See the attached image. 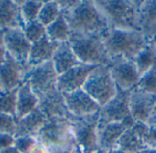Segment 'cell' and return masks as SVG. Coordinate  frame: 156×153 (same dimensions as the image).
Wrapping results in <instances>:
<instances>
[{
	"label": "cell",
	"instance_id": "cell-1",
	"mask_svg": "<svg viewBox=\"0 0 156 153\" xmlns=\"http://www.w3.org/2000/svg\"><path fill=\"white\" fill-rule=\"evenodd\" d=\"M71 33L104 36L110 30L108 21L95 1L79 0L71 9L61 13Z\"/></svg>",
	"mask_w": 156,
	"mask_h": 153
},
{
	"label": "cell",
	"instance_id": "cell-2",
	"mask_svg": "<svg viewBox=\"0 0 156 153\" xmlns=\"http://www.w3.org/2000/svg\"><path fill=\"white\" fill-rule=\"evenodd\" d=\"M98 7L105 16L110 28L137 30V19L142 0H98Z\"/></svg>",
	"mask_w": 156,
	"mask_h": 153
},
{
	"label": "cell",
	"instance_id": "cell-3",
	"mask_svg": "<svg viewBox=\"0 0 156 153\" xmlns=\"http://www.w3.org/2000/svg\"><path fill=\"white\" fill-rule=\"evenodd\" d=\"M69 42L81 64L96 67L110 65L111 57L105 47L104 36L71 33Z\"/></svg>",
	"mask_w": 156,
	"mask_h": 153
},
{
	"label": "cell",
	"instance_id": "cell-4",
	"mask_svg": "<svg viewBox=\"0 0 156 153\" xmlns=\"http://www.w3.org/2000/svg\"><path fill=\"white\" fill-rule=\"evenodd\" d=\"M147 43L148 40L137 30L110 28L104 37L105 47L111 57H122L133 61Z\"/></svg>",
	"mask_w": 156,
	"mask_h": 153
},
{
	"label": "cell",
	"instance_id": "cell-5",
	"mask_svg": "<svg viewBox=\"0 0 156 153\" xmlns=\"http://www.w3.org/2000/svg\"><path fill=\"white\" fill-rule=\"evenodd\" d=\"M50 152L80 153L76 143L70 121L68 120H51L36 136Z\"/></svg>",
	"mask_w": 156,
	"mask_h": 153
},
{
	"label": "cell",
	"instance_id": "cell-6",
	"mask_svg": "<svg viewBox=\"0 0 156 153\" xmlns=\"http://www.w3.org/2000/svg\"><path fill=\"white\" fill-rule=\"evenodd\" d=\"M82 89L100 107L107 104L117 93V87L112 78L109 66H98L88 77Z\"/></svg>",
	"mask_w": 156,
	"mask_h": 153
},
{
	"label": "cell",
	"instance_id": "cell-7",
	"mask_svg": "<svg viewBox=\"0 0 156 153\" xmlns=\"http://www.w3.org/2000/svg\"><path fill=\"white\" fill-rule=\"evenodd\" d=\"M72 132L80 153H100L98 148L99 113L70 120Z\"/></svg>",
	"mask_w": 156,
	"mask_h": 153
},
{
	"label": "cell",
	"instance_id": "cell-8",
	"mask_svg": "<svg viewBox=\"0 0 156 153\" xmlns=\"http://www.w3.org/2000/svg\"><path fill=\"white\" fill-rule=\"evenodd\" d=\"M131 91L117 89L116 95L99 111V124L133 122L130 110Z\"/></svg>",
	"mask_w": 156,
	"mask_h": 153
},
{
	"label": "cell",
	"instance_id": "cell-9",
	"mask_svg": "<svg viewBox=\"0 0 156 153\" xmlns=\"http://www.w3.org/2000/svg\"><path fill=\"white\" fill-rule=\"evenodd\" d=\"M109 68L117 89L132 91L137 87L141 78L133 60L122 57H111Z\"/></svg>",
	"mask_w": 156,
	"mask_h": 153
},
{
	"label": "cell",
	"instance_id": "cell-10",
	"mask_svg": "<svg viewBox=\"0 0 156 153\" xmlns=\"http://www.w3.org/2000/svg\"><path fill=\"white\" fill-rule=\"evenodd\" d=\"M58 73L52 61L29 68L25 81L28 82L37 97L57 88Z\"/></svg>",
	"mask_w": 156,
	"mask_h": 153
},
{
	"label": "cell",
	"instance_id": "cell-11",
	"mask_svg": "<svg viewBox=\"0 0 156 153\" xmlns=\"http://www.w3.org/2000/svg\"><path fill=\"white\" fill-rule=\"evenodd\" d=\"M28 69V65L22 64L6 54L4 63L0 66L1 92H10L21 87Z\"/></svg>",
	"mask_w": 156,
	"mask_h": 153
},
{
	"label": "cell",
	"instance_id": "cell-12",
	"mask_svg": "<svg viewBox=\"0 0 156 153\" xmlns=\"http://www.w3.org/2000/svg\"><path fill=\"white\" fill-rule=\"evenodd\" d=\"M38 99V108L48 120L61 119L70 121L74 119L67 109L63 94L57 88L40 95Z\"/></svg>",
	"mask_w": 156,
	"mask_h": 153
},
{
	"label": "cell",
	"instance_id": "cell-13",
	"mask_svg": "<svg viewBox=\"0 0 156 153\" xmlns=\"http://www.w3.org/2000/svg\"><path fill=\"white\" fill-rule=\"evenodd\" d=\"M62 94L67 109L73 118H83L94 115L99 113L101 110L100 105L82 89Z\"/></svg>",
	"mask_w": 156,
	"mask_h": 153
},
{
	"label": "cell",
	"instance_id": "cell-14",
	"mask_svg": "<svg viewBox=\"0 0 156 153\" xmlns=\"http://www.w3.org/2000/svg\"><path fill=\"white\" fill-rule=\"evenodd\" d=\"M156 110V96L137 88L131 91L130 110L133 121L148 123Z\"/></svg>",
	"mask_w": 156,
	"mask_h": 153
},
{
	"label": "cell",
	"instance_id": "cell-15",
	"mask_svg": "<svg viewBox=\"0 0 156 153\" xmlns=\"http://www.w3.org/2000/svg\"><path fill=\"white\" fill-rule=\"evenodd\" d=\"M4 41L6 53L22 64L27 65L31 44L27 39L21 27L4 31Z\"/></svg>",
	"mask_w": 156,
	"mask_h": 153
},
{
	"label": "cell",
	"instance_id": "cell-16",
	"mask_svg": "<svg viewBox=\"0 0 156 153\" xmlns=\"http://www.w3.org/2000/svg\"><path fill=\"white\" fill-rule=\"evenodd\" d=\"M133 122H116L98 125V148L100 153L115 151L118 142L126 130L133 126Z\"/></svg>",
	"mask_w": 156,
	"mask_h": 153
},
{
	"label": "cell",
	"instance_id": "cell-17",
	"mask_svg": "<svg viewBox=\"0 0 156 153\" xmlns=\"http://www.w3.org/2000/svg\"><path fill=\"white\" fill-rule=\"evenodd\" d=\"M96 66L80 64L65 73L59 75L57 79V89L61 93L72 92L82 89L88 77Z\"/></svg>",
	"mask_w": 156,
	"mask_h": 153
},
{
	"label": "cell",
	"instance_id": "cell-18",
	"mask_svg": "<svg viewBox=\"0 0 156 153\" xmlns=\"http://www.w3.org/2000/svg\"><path fill=\"white\" fill-rule=\"evenodd\" d=\"M137 25L148 41L156 40V0H142Z\"/></svg>",
	"mask_w": 156,
	"mask_h": 153
},
{
	"label": "cell",
	"instance_id": "cell-19",
	"mask_svg": "<svg viewBox=\"0 0 156 153\" xmlns=\"http://www.w3.org/2000/svg\"><path fill=\"white\" fill-rule=\"evenodd\" d=\"M48 122V120L37 107L28 115L17 120L14 137L18 138L23 136H37Z\"/></svg>",
	"mask_w": 156,
	"mask_h": 153
},
{
	"label": "cell",
	"instance_id": "cell-20",
	"mask_svg": "<svg viewBox=\"0 0 156 153\" xmlns=\"http://www.w3.org/2000/svg\"><path fill=\"white\" fill-rule=\"evenodd\" d=\"M58 45L49 40L47 36H44L37 42L31 44L27 60L28 67L32 68L50 61Z\"/></svg>",
	"mask_w": 156,
	"mask_h": 153
},
{
	"label": "cell",
	"instance_id": "cell-21",
	"mask_svg": "<svg viewBox=\"0 0 156 153\" xmlns=\"http://www.w3.org/2000/svg\"><path fill=\"white\" fill-rule=\"evenodd\" d=\"M39 99L33 91L28 82L25 81L17 89L16 94V120H21L28 115L36 108L38 107Z\"/></svg>",
	"mask_w": 156,
	"mask_h": 153
},
{
	"label": "cell",
	"instance_id": "cell-22",
	"mask_svg": "<svg viewBox=\"0 0 156 153\" xmlns=\"http://www.w3.org/2000/svg\"><path fill=\"white\" fill-rule=\"evenodd\" d=\"M23 26L24 23L21 18L18 1L0 0V30L23 28Z\"/></svg>",
	"mask_w": 156,
	"mask_h": 153
},
{
	"label": "cell",
	"instance_id": "cell-23",
	"mask_svg": "<svg viewBox=\"0 0 156 153\" xmlns=\"http://www.w3.org/2000/svg\"><path fill=\"white\" fill-rule=\"evenodd\" d=\"M54 68L58 75H61L70 68L81 64L78 57H76L69 42H63L58 45L57 47L52 59H51Z\"/></svg>",
	"mask_w": 156,
	"mask_h": 153
},
{
	"label": "cell",
	"instance_id": "cell-24",
	"mask_svg": "<svg viewBox=\"0 0 156 153\" xmlns=\"http://www.w3.org/2000/svg\"><path fill=\"white\" fill-rule=\"evenodd\" d=\"M117 150L122 153H142L147 147L143 138L131 127L120 138Z\"/></svg>",
	"mask_w": 156,
	"mask_h": 153
},
{
	"label": "cell",
	"instance_id": "cell-25",
	"mask_svg": "<svg viewBox=\"0 0 156 153\" xmlns=\"http://www.w3.org/2000/svg\"><path fill=\"white\" fill-rule=\"evenodd\" d=\"M140 78L156 66V40L148 41L133 60Z\"/></svg>",
	"mask_w": 156,
	"mask_h": 153
},
{
	"label": "cell",
	"instance_id": "cell-26",
	"mask_svg": "<svg viewBox=\"0 0 156 153\" xmlns=\"http://www.w3.org/2000/svg\"><path fill=\"white\" fill-rule=\"evenodd\" d=\"M70 28L62 14L53 23L46 27V36L49 40L58 44L68 42L70 37Z\"/></svg>",
	"mask_w": 156,
	"mask_h": 153
},
{
	"label": "cell",
	"instance_id": "cell-27",
	"mask_svg": "<svg viewBox=\"0 0 156 153\" xmlns=\"http://www.w3.org/2000/svg\"><path fill=\"white\" fill-rule=\"evenodd\" d=\"M45 1H36V0H22L18 1L20 5V14L21 18L24 23V26L37 21L40 9L42 8Z\"/></svg>",
	"mask_w": 156,
	"mask_h": 153
},
{
	"label": "cell",
	"instance_id": "cell-28",
	"mask_svg": "<svg viewBox=\"0 0 156 153\" xmlns=\"http://www.w3.org/2000/svg\"><path fill=\"white\" fill-rule=\"evenodd\" d=\"M61 15L58 1H45L37 16V21L47 27Z\"/></svg>",
	"mask_w": 156,
	"mask_h": 153
},
{
	"label": "cell",
	"instance_id": "cell-29",
	"mask_svg": "<svg viewBox=\"0 0 156 153\" xmlns=\"http://www.w3.org/2000/svg\"><path fill=\"white\" fill-rule=\"evenodd\" d=\"M17 89L10 92H0V113L12 116L16 119Z\"/></svg>",
	"mask_w": 156,
	"mask_h": 153
},
{
	"label": "cell",
	"instance_id": "cell-30",
	"mask_svg": "<svg viewBox=\"0 0 156 153\" xmlns=\"http://www.w3.org/2000/svg\"><path fill=\"white\" fill-rule=\"evenodd\" d=\"M23 32L30 44L36 43L46 36V27L37 20L28 23L23 26Z\"/></svg>",
	"mask_w": 156,
	"mask_h": 153
},
{
	"label": "cell",
	"instance_id": "cell-31",
	"mask_svg": "<svg viewBox=\"0 0 156 153\" xmlns=\"http://www.w3.org/2000/svg\"><path fill=\"white\" fill-rule=\"evenodd\" d=\"M137 89L156 96V68H153L143 77L136 87Z\"/></svg>",
	"mask_w": 156,
	"mask_h": 153
},
{
	"label": "cell",
	"instance_id": "cell-32",
	"mask_svg": "<svg viewBox=\"0 0 156 153\" xmlns=\"http://www.w3.org/2000/svg\"><path fill=\"white\" fill-rule=\"evenodd\" d=\"M36 136H23L16 138L14 147L19 153H29L33 147L37 143Z\"/></svg>",
	"mask_w": 156,
	"mask_h": 153
},
{
	"label": "cell",
	"instance_id": "cell-33",
	"mask_svg": "<svg viewBox=\"0 0 156 153\" xmlns=\"http://www.w3.org/2000/svg\"><path fill=\"white\" fill-rule=\"evenodd\" d=\"M16 120L9 115L0 113V134H9L15 136Z\"/></svg>",
	"mask_w": 156,
	"mask_h": 153
},
{
	"label": "cell",
	"instance_id": "cell-34",
	"mask_svg": "<svg viewBox=\"0 0 156 153\" xmlns=\"http://www.w3.org/2000/svg\"><path fill=\"white\" fill-rule=\"evenodd\" d=\"M144 142L145 146L147 147V149H155L156 150V126L149 125L148 131L144 138Z\"/></svg>",
	"mask_w": 156,
	"mask_h": 153
},
{
	"label": "cell",
	"instance_id": "cell-35",
	"mask_svg": "<svg viewBox=\"0 0 156 153\" xmlns=\"http://www.w3.org/2000/svg\"><path fill=\"white\" fill-rule=\"evenodd\" d=\"M16 138L9 134H0V153L15 145Z\"/></svg>",
	"mask_w": 156,
	"mask_h": 153
},
{
	"label": "cell",
	"instance_id": "cell-36",
	"mask_svg": "<svg viewBox=\"0 0 156 153\" xmlns=\"http://www.w3.org/2000/svg\"><path fill=\"white\" fill-rule=\"evenodd\" d=\"M79 3V0H65V1H58V4L59 5V8L61 10V13L68 11L74 7Z\"/></svg>",
	"mask_w": 156,
	"mask_h": 153
},
{
	"label": "cell",
	"instance_id": "cell-37",
	"mask_svg": "<svg viewBox=\"0 0 156 153\" xmlns=\"http://www.w3.org/2000/svg\"><path fill=\"white\" fill-rule=\"evenodd\" d=\"M6 49L4 41V31L0 30V66L4 63L6 57Z\"/></svg>",
	"mask_w": 156,
	"mask_h": 153
},
{
	"label": "cell",
	"instance_id": "cell-38",
	"mask_svg": "<svg viewBox=\"0 0 156 153\" xmlns=\"http://www.w3.org/2000/svg\"><path fill=\"white\" fill-rule=\"evenodd\" d=\"M29 153H51L50 151L43 144L41 143L39 141H37V143L33 147V149L30 151Z\"/></svg>",
	"mask_w": 156,
	"mask_h": 153
},
{
	"label": "cell",
	"instance_id": "cell-39",
	"mask_svg": "<svg viewBox=\"0 0 156 153\" xmlns=\"http://www.w3.org/2000/svg\"><path fill=\"white\" fill-rule=\"evenodd\" d=\"M149 125H154L156 126V113H154L153 116L150 118V120H148V123Z\"/></svg>",
	"mask_w": 156,
	"mask_h": 153
},
{
	"label": "cell",
	"instance_id": "cell-40",
	"mask_svg": "<svg viewBox=\"0 0 156 153\" xmlns=\"http://www.w3.org/2000/svg\"><path fill=\"white\" fill-rule=\"evenodd\" d=\"M1 153H19V152L16 150V148H15V147H11V148H9V149H7V150H5V151H2Z\"/></svg>",
	"mask_w": 156,
	"mask_h": 153
},
{
	"label": "cell",
	"instance_id": "cell-41",
	"mask_svg": "<svg viewBox=\"0 0 156 153\" xmlns=\"http://www.w3.org/2000/svg\"><path fill=\"white\" fill-rule=\"evenodd\" d=\"M142 153H156V150L155 149H147Z\"/></svg>",
	"mask_w": 156,
	"mask_h": 153
},
{
	"label": "cell",
	"instance_id": "cell-42",
	"mask_svg": "<svg viewBox=\"0 0 156 153\" xmlns=\"http://www.w3.org/2000/svg\"><path fill=\"white\" fill-rule=\"evenodd\" d=\"M154 113H156V110H155V111H154Z\"/></svg>",
	"mask_w": 156,
	"mask_h": 153
},
{
	"label": "cell",
	"instance_id": "cell-43",
	"mask_svg": "<svg viewBox=\"0 0 156 153\" xmlns=\"http://www.w3.org/2000/svg\"><path fill=\"white\" fill-rule=\"evenodd\" d=\"M0 92H1V89H0Z\"/></svg>",
	"mask_w": 156,
	"mask_h": 153
},
{
	"label": "cell",
	"instance_id": "cell-44",
	"mask_svg": "<svg viewBox=\"0 0 156 153\" xmlns=\"http://www.w3.org/2000/svg\"><path fill=\"white\" fill-rule=\"evenodd\" d=\"M155 68H156V66H155Z\"/></svg>",
	"mask_w": 156,
	"mask_h": 153
}]
</instances>
